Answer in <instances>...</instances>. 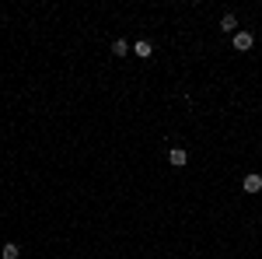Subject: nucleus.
<instances>
[{
	"instance_id": "f257e3e1",
	"label": "nucleus",
	"mask_w": 262,
	"mask_h": 259,
	"mask_svg": "<svg viewBox=\"0 0 262 259\" xmlns=\"http://www.w3.org/2000/svg\"><path fill=\"white\" fill-rule=\"evenodd\" d=\"M252 46H255V35H252V32H242V28H238V32H234V49H238V53H248Z\"/></svg>"
},
{
	"instance_id": "f03ea898",
	"label": "nucleus",
	"mask_w": 262,
	"mask_h": 259,
	"mask_svg": "<svg viewBox=\"0 0 262 259\" xmlns=\"http://www.w3.org/2000/svg\"><path fill=\"white\" fill-rule=\"evenodd\" d=\"M168 161H171L175 168H185V165H189V154H185L182 147H171V151H168Z\"/></svg>"
},
{
	"instance_id": "7ed1b4c3",
	"label": "nucleus",
	"mask_w": 262,
	"mask_h": 259,
	"mask_svg": "<svg viewBox=\"0 0 262 259\" xmlns=\"http://www.w3.org/2000/svg\"><path fill=\"white\" fill-rule=\"evenodd\" d=\"M245 193H262V175H245Z\"/></svg>"
},
{
	"instance_id": "20e7f679",
	"label": "nucleus",
	"mask_w": 262,
	"mask_h": 259,
	"mask_svg": "<svg viewBox=\"0 0 262 259\" xmlns=\"http://www.w3.org/2000/svg\"><path fill=\"white\" fill-rule=\"evenodd\" d=\"M18 256H21V249L14 245V242H7V245L0 249V259H18Z\"/></svg>"
},
{
	"instance_id": "39448f33",
	"label": "nucleus",
	"mask_w": 262,
	"mask_h": 259,
	"mask_svg": "<svg viewBox=\"0 0 262 259\" xmlns=\"http://www.w3.org/2000/svg\"><path fill=\"white\" fill-rule=\"evenodd\" d=\"M221 28L234 35V32H238V18H234V14H224V18H221Z\"/></svg>"
},
{
	"instance_id": "423d86ee",
	"label": "nucleus",
	"mask_w": 262,
	"mask_h": 259,
	"mask_svg": "<svg viewBox=\"0 0 262 259\" xmlns=\"http://www.w3.org/2000/svg\"><path fill=\"white\" fill-rule=\"evenodd\" d=\"M133 53H137V56H150V53H154V46H150L147 39H140L137 46H133Z\"/></svg>"
},
{
	"instance_id": "0eeeda50",
	"label": "nucleus",
	"mask_w": 262,
	"mask_h": 259,
	"mask_svg": "<svg viewBox=\"0 0 262 259\" xmlns=\"http://www.w3.org/2000/svg\"><path fill=\"white\" fill-rule=\"evenodd\" d=\"M112 53H116V56H126V53H129V42H126V39H116V42H112Z\"/></svg>"
}]
</instances>
